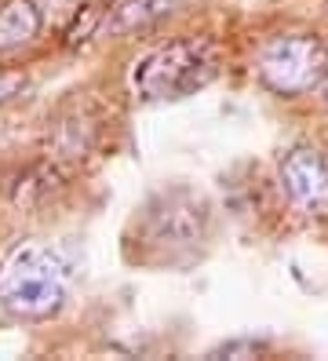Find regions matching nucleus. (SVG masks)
Listing matches in <instances>:
<instances>
[{"instance_id":"nucleus-10","label":"nucleus","mask_w":328,"mask_h":361,"mask_svg":"<svg viewBox=\"0 0 328 361\" xmlns=\"http://www.w3.org/2000/svg\"><path fill=\"white\" fill-rule=\"evenodd\" d=\"M262 343H252V339H233V343H223L215 354H259Z\"/></svg>"},{"instance_id":"nucleus-1","label":"nucleus","mask_w":328,"mask_h":361,"mask_svg":"<svg viewBox=\"0 0 328 361\" xmlns=\"http://www.w3.org/2000/svg\"><path fill=\"white\" fill-rule=\"evenodd\" d=\"M70 267L51 245L22 241L0 259V307L22 322H44L62 310Z\"/></svg>"},{"instance_id":"nucleus-8","label":"nucleus","mask_w":328,"mask_h":361,"mask_svg":"<svg viewBox=\"0 0 328 361\" xmlns=\"http://www.w3.org/2000/svg\"><path fill=\"white\" fill-rule=\"evenodd\" d=\"M106 15H109V0H84L73 11V23L66 26V48H80L95 37V30L106 26Z\"/></svg>"},{"instance_id":"nucleus-3","label":"nucleus","mask_w":328,"mask_h":361,"mask_svg":"<svg viewBox=\"0 0 328 361\" xmlns=\"http://www.w3.org/2000/svg\"><path fill=\"white\" fill-rule=\"evenodd\" d=\"M255 73L277 95H306L328 80V48L314 33L270 37L255 55Z\"/></svg>"},{"instance_id":"nucleus-6","label":"nucleus","mask_w":328,"mask_h":361,"mask_svg":"<svg viewBox=\"0 0 328 361\" xmlns=\"http://www.w3.org/2000/svg\"><path fill=\"white\" fill-rule=\"evenodd\" d=\"M175 0H117L106 15V33L109 37H128V33H139L157 26L164 15H171Z\"/></svg>"},{"instance_id":"nucleus-4","label":"nucleus","mask_w":328,"mask_h":361,"mask_svg":"<svg viewBox=\"0 0 328 361\" xmlns=\"http://www.w3.org/2000/svg\"><path fill=\"white\" fill-rule=\"evenodd\" d=\"M277 179L296 212L310 219H328V161L314 146H296L284 154L277 164Z\"/></svg>"},{"instance_id":"nucleus-9","label":"nucleus","mask_w":328,"mask_h":361,"mask_svg":"<svg viewBox=\"0 0 328 361\" xmlns=\"http://www.w3.org/2000/svg\"><path fill=\"white\" fill-rule=\"evenodd\" d=\"M22 88H26V77L22 73H0V106L11 102Z\"/></svg>"},{"instance_id":"nucleus-7","label":"nucleus","mask_w":328,"mask_h":361,"mask_svg":"<svg viewBox=\"0 0 328 361\" xmlns=\"http://www.w3.org/2000/svg\"><path fill=\"white\" fill-rule=\"evenodd\" d=\"M40 33V8L33 0H8L0 4V55L33 44Z\"/></svg>"},{"instance_id":"nucleus-5","label":"nucleus","mask_w":328,"mask_h":361,"mask_svg":"<svg viewBox=\"0 0 328 361\" xmlns=\"http://www.w3.org/2000/svg\"><path fill=\"white\" fill-rule=\"evenodd\" d=\"M142 230H146L150 245H164V248L193 245L197 238H201V230H205V204L197 201L193 194H186V190L161 194L146 208Z\"/></svg>"},{"instance_id":"nucleus-2","label":"nucleus","mask_w":328,"mask_h":361,"mask_svg":"<svg viewBox=\"0 0 328 361\" xmlns=\"http://www.w3.org/2000/svg\"><path fill=\"white\" fill-rule=\"evenodd\" d=\"M219 73V48L205 37H179L168 44L150 48L131 62L128 84L142 102L186 99L212 84Z\"/></svg>"}]
</instances>
